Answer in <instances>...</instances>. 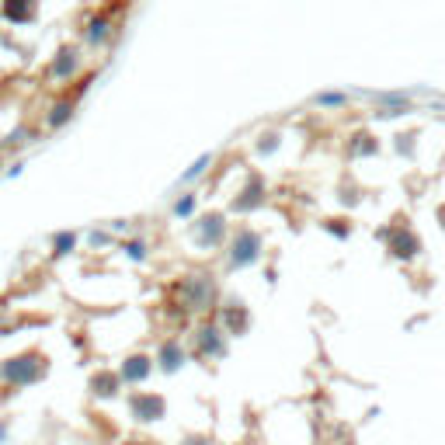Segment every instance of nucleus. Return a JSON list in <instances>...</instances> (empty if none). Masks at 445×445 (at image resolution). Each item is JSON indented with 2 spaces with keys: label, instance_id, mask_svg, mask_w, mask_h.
I'll use <instances>...</instances> for the list:
<instances>
[{
  "label": "nucleus",
  "instance_id": "f257e3e1",
  "mask_svg": "<svg viewBox=\"0 0 445 445\" xmlns=\"http://www.w3.org/2000/svg\"><path fill=\"white\" fill-rule=\"evenodd\" d=\"M125 410H129V421H132V424L150 428V424H157V421L167 417V400H163V393H157V390H136V393L125 397Z\"/></svg>",
  "mask_w": 445,
  "mask_h": 445
},
{
  "label": "nucleus",
  "instance_id": "f03ea898",
  "mask_svg": "<svg viewBox=\"0 0 445 445\" xmlns=\"http://www.w3.org/2000/svg\"><path fill=\"white\" fill-rule=\"evenodd\" d=\"M212 299H216L212 282H209L205 275H188V279H181V285H178V303H174V306H181L185 313H205V310L212 306Z\"/></svg>",
  "mask_w": 445,
  "mask_h": 445
},
{
  "label": "nucleus",
  "instance_id": "7ed1b4c3",
  "mask_svg": "<svg viewBox=\"0 0 445 445\" xmlns=\"http://www.w3.org/2000/svg\"><path fill=\"white\" fill-rule=\"evenodd\" d=\"M223 330L219 327H212V324H202V327H195V355L199 359H219L223 355Z\"/></svg>",
  "mask_w": 445,
  "mask_h": 445
},
{
  "label": "nucleus",
  "instance_id": "20e7f679",
  "mask_svg": "<svg viewBox=\"0 0 445 445\" xmlns=\"http://www.w3.org/2000/svg\"><path fill=\"white\" fill-rule=\"evenodd\" d=\"M157 369L161 372H167V376H174L181 365L188 362V355H185V348H181V341L178 337H167V341H161V348H157Z\"/></svg>",
  "mask_w": 445,
  "mask_h": 445
},
{
  "label": "nucleus",
  "instance_id": "39448f33",
  "mask_svg": "<svg viewBox=\"0 0 445 445\" xmlns=\"http://www.w3.org/2000/svg\"><path fill=\"white\" fill-rule=\"evenodd\" d=\"M0 14L11 25H28L39 14V0H0Z\"/></svg>",
  "mask_w": 445,
  "mask_h": 445
},
{
  "label": "nucleus",
  "instance_id": "423d86ee",
  "mask_svg": "<svg viewBox=\"0 0 445 445\" xmlns=\"http://www.w3.org/2000/svg\"><path fill=\"white\" fill-rule=\"evenodd\" d=\"M77 67H81V52L77 49H59L56 59H52V67H49V77L52 81H67V77L77 74Z\"/></svg>",
  "mask_w": 445,
  "mask_h": 445
},
{
  "label": "nucleus",
  "instance_id": "0eeeda50",
  "mask_svg": "<svg viewBox=\"0 0 445 445\" xmlns=\"http://www.w3.org/2000/svg\"><path fill=\"white\" fill-rule=\"evenodd\" d=\"M254 258H258V237H254L250 230H241L233 247H230V261H233V265H250Z\"/></svg>",
  "mask_w": 445,
  "mask_h": 445
},
{
  "label": "nucleus",
  "instance_id": "6e6552de",
  "mask_svg": "<svg viewBox=\"0 0 445 445\" xmlns=\"http://www.w3.org/2000/svg\"><path fill=\"white\" fill-rule=\"evenodd\" d=\"M70 119H74V98H63V101H56V105L49 108L45 125H49V129H63Z\"/></svg>",
  "mask_w": 445,
  "mask_h": 445
},
{
  "label": "nucleus",
  "instance_id": "1a4fd4ad",
  "mask_svg": "<svg viewBox=\"0 0 445 445\" xmlns=\"http://www.w3.org/2000/svg\"><path fill=\"white\" fill-rule=\"evenodd\" d=\"M199 237H202V243H219L223 241V223H219V216H209V219L199 223Z\"/></svg>",
  "mask_w": 445,
  "mask_h": 445
},
{
  "label": "nucleus",
  "instance_id": "9d476101",
  "mask_svg": "<svg viewBox=\"0 0 445 445\" xmlns=\"http://www.w3.org/2000/svg\"><path fill=\"white\" fill-rule=\"evenodd\" d=\"M32 136H35V132H32L28 125H18V129H11V132H7L4 150H21V146H28V143H32Z\"/></svg>",
  "mask_w": 445,
  "mask_h": 445
},
{
  "label": "nucleus",
  "instance_id": "9b49d317",
  "mask_svg": "<svg viewBox=\"0 0 445 445\" xmlns=\"http://www.w3.org/2000/svg\"><path fill=\"white\" fill-rule=\"evenodd\" d=\"M390 250L400 254V258H410V254L417 250V241H414L410 233H393V237H390Z\"/></svg>",
  "mask_w": 445,
  "mask_h": 445
},
{
  "label": "nucleus",
  "instance_id": "f8f14e48",
  "mask_svg": "<svg viewBox=\"0 0 445 445\" xmlns=\"http://www.w3.org/2000/svg\"><path fill=\"white\" fill-rule=\"evenodd\" d=\"M83 35H87V42H94V45H98V42H105V35H108V18H91Z\"/></svg>",
  "mask_w": 445,
  "mask_h": 445
},
{
  "label": "nucleus",
  "instance_id": "ddd939ff",
  "mask_svg": "<svg viewBox=\"0 0 445 445\" xmlns=\"http://www.w3.org/2000/svg\"><path fill=\"white\" fill-rule=\"evenodd\" d=\"M21 171H25V163L18 161V163H11V167H7V171H4V174H7V178H18V174H21Z\"/></svg>",
  "mask_w": 445,
  "mask_h": 445
},
{
  "label": "nucleus",
  "instance_id": "4468645a",
  "mask_svg": "<svg viewBox=\"0 0 445 445\" xmlns=\"http://www.w3.org/2000/svg\"><path fill=\"white\" fill-rule=\"evenodd\" d=\"M243 445H261V442H243Z\"/></svg>",
  "mask_w": 445,
  "mask_h": 445
}]
</instances>
